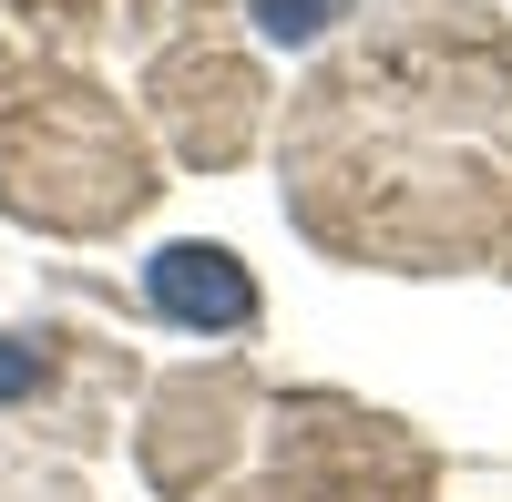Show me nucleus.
Masks as SVG:
<instances>
[{"instance_id":"1","label":"nucleus","mask_w":512,"mask_h":502,"mask_svg":"<svg viewBox=\"0 0 512 502\" xmlns=\"http://www.w3.org/2000/svg\"><path fill=\"white\" fill-rule=\"evenodd\" d=\"M154 308L185 318V328H246L256 318V287L226 246H164L154 257Z\"/></svg>"},{"instance_id":"2","label":"nucleus","mask_w":512,"mask_h":502,"mask_svg":"<svg viewBox=\"0 0 512 502\" xmlns=\"http://www.w3.org/2000/svg\"><path fill=\"white\" fill-rule=\"evenodd\" d=\"M31 390V349H0V400H21Z\"/></svg>"}]
</instances>
